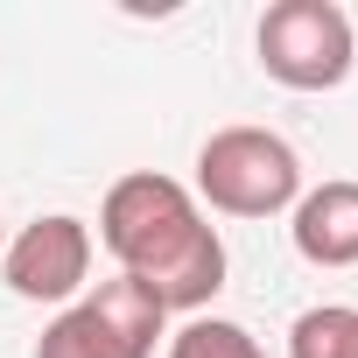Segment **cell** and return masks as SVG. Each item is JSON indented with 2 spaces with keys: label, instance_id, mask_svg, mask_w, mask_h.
Returning a JSON list of instances; mask_svg holds the SVG:
<instances>
[{
  "label": "cell",
  "instance_id": "obj_1",
  "mask_svg": "<svg viewBox=\"0 0 358 358\" xmlns=\"http://www.w3.org/2000/svg\"><path fill=\"white\" fill-rule=\"evenodd\" d=\"M99 239L120 260V274H134L169 316H204V302L225 288V239L176 176H120L99 204Z\"/></svg>",
  "mask_w": 358,
  "mask_h": 358
},
{
  "label": "cell",
  "instance_id": "obj_2",
  "mask_svg": "<svg viewBox=\"0 0 358 358\" xmlns=\"http://www.w3.org/2000/svg\"><path fill=\"white\" fill-rule=\"evenodd\" d=\"M197 197L225 218H274L302 197V155L267 127H218L197 148Z\"/></svg>",
  "mask_w": 358,
  "mask_h": 358
},
{
  "label": "cell",
  "instance_id": "obj_3",
  "mask_svg": "<svg viewBox=\"0 0 358 358\" xmlns=\"http://www.w3.org/2000/svg\"><path fill=\"white\" fill-rule=\"evenodd\" d=\"M260 71L288 92H337L358 64V36L337 0H274L260 15Z\"/></svg>",
  "mask_w": 358,
  "mask_h": 358
},
{
  "label": "cell",
  "instance_id": "obj_4",
  "mask_svg": "<svg viewBox=\"0 0 358 358\" xmlns=\"http://www.w3.org/2000/svg\"><path fill=\"white\" fill-rule=\"evenodd\" d=\"M162 330H169V309L134 274H113L36 337V358H155Z\"/></svg>",
  "mask_w": 358,
  "mask_h": 358
},
{
  "label": "cell",
  "instance_id": "obj_5",
  "mask_svg": "<svg viewBox=\"0 0 358 358\" xmlns=\"http://www.w3.org/2000/svg\"><path fill=\"white\" fill-rule=\"evenodd\" d=\"M0 274H8V288H15L22 302H71V295L92 281V225L71 218V211L36 218L22 239H8Z\"/></svg>",
  "mask_w": 358,
  "mask_h": 358
},
{
  "label": "cell",
  "instance_id": "obj_6",
  "mask_svg": "<svg viewBox=\"0 0 358 358\" xmlns=\"http://www.w3.org/2000/svg\"><path fill=\"white\" fill-rule=\"evenodd\" d=\"M295 253L309 267H358V183L330 176V183L295 197Z\"/></svg>",
  "mask_w": 358,
  "mask_h": 358
},
{
  "label": "cell",
  "instance_id": "obj_7",
  "mask_svg": "<svg viewBox=\"0 0 358 358\" xmlns=\"http://www.w3.org/2000/svg\"><path fill=\"white\" fill-rule=\"evenodd\" d=\"M288 358H358V309L323 302L288 323Z\"/></svg>",
  "mask_w": 358,
  "mask_h": 358
},
{
  "label": "cell",
  "instance_id": "obj_8",
  "mask_svg": "<svg viewBox=\"0 0 358 358\" xmlns=\"http://www.w3.org/2000/svg\"><path fill=\"white\" fill-rule=\"evenodd\" d=\"M169 358H267L260 337L246 323H225V316H190L183 330L169 337Z\"/></svg>",
  "mask_w": 358,
  "mask_h": 358
},
{
  "label": "cell",
  "instance_id": "obj_9",
  "mask_svg": "<svg viewBox=\"0 0 358 358\" xmlns=\"http://www.w3.org/2000/svg\"><path fill=\"white\" fill-rule=\"evenodd\" d=\"M0 253H8V232H0Z\"/></svg>",
  "mask_w": 358,
  "mask_h": 358
}]
</instances>
